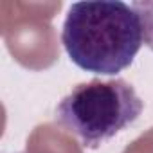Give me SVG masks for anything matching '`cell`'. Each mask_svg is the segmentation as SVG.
Returning <instances> with one entry per match:
<instances>
[{
	"label": "cell",
	"mask_w": 153,
	"mask_h": 153,
	"mask_svg": "<svg viewBox=\"0 0 153 153\" xmlns=\"http://www.w3.org/2000/svg\"><path fill=\"white\" fill-rule=\"evenodd\" d=\"M61 43L85 72L115 76L128 68L144 43L137 11L121 0L74 2L63 22Z\"/></svg>",
	"instance_id": "1"
},
{
	"label": "cell",
	"mask_w": 153,
	"mask_h": 153,
	"mask_svg": "<svg viewBox=\"0 0 153 153\" xmlns=\"http://www.w3.org/2000/svg\"><path fill=\"white\" fill-rule=\"evenodd\" d=\"M144 101L124 79H92L76 85L56 106V121L87 148H97L133 124Z\"/></svg>",
	"instance_id": "2"
},
{
	"label": "cell",
	"mask_w": 153,
	"mask_h": 153,
	"mask_svg": "<svg viewBox=\"0 0 153 153\" xmlns=\"http://www.w3.org/2000/svg\"><path fill=\"white\" fill-rule=\"evenodd\" d=\"M142 22L144 31V43L153 51V0H137L131 4Z\"/></svg>",
	"instance_id": "3"
}]
</instances>
